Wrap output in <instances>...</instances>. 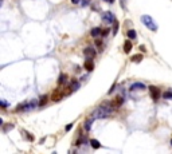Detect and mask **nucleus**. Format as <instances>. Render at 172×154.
Returning <instances> with one entry per match:
<instances>
[{"label": "nucleus", "mask_w": 172, "mask_h": 154, "mask_svg": "<svg viewBox=\"0 0 172 154\" xmlns=\"http://www.w3.org/2000/svg\"><path fill=\"white\" fill-rule=\"evenodd\" d=\"M139 90H145V85L141 82H134L133 85L131 86V91H139Z\"/></svg>", "instance_id": "9"}, {"label": "nucleus", "mask_w": 172, "mask_h": 154, "mask_svg": "<svg viewBox=\"0 0 172 154\" xmlns=\"http://www.w3.org/2000/svg\"><path fill=\"white\" fill-rule=\"evenodd\" d=\"M47 99H48L47 95H43V97L39 99V106H45V105L47 103Z\"/></svg>", "instance_id": "19"}, {"label": "nucleus", "mask_w": 172, "mask_h": 154, "mask_svg": "<svg viewBox=\"0 0 172 154\" xmlns=\"http://www.w3.org/2000/svg\"><path fill=\"white\" fill-rule=\"evenodd\" d=\"M14 129V125L12 123H8V125H4L3 126V133H7L8 130H12Z\"/></svg>", "instance_id": "21"}, {"label": "nucleus", "mask_w": 172, "mask_h": 154, "mask_svg": "<svg viewBox=\"0 0 172 154\" xmlns=\"http://www.w3.org/2000/svg\"><path fill=\"white\" fill-rule=\"evenodd\" d=\"M102 34V30L98 28V27H96V28H92V31H90V35H92L93 38H97V36H101Z\"/></svg>", "instance_id": "12"}, {"label": "nucleus", "mask_w": 172, "mask_h": 154, "mask_svg": "<svg viewBox=\"0 0 172 154\" xmlns=\"http://www.w3.org/2000/svg\"><path fill=\"white\" fill-rule=\"evenodd\" d=\"M93 119L94 118H87V119H85V122H83V127L86 129V131H90V129H92V125H93Z\"/></svg>", "instance_id": "11"}, {"label": "nucleus", "mask_w": 172, "mask_h": 154, "mask_svg": "<svg viewBox=\"0 0 172 154\" xmlns=\"http://www.w3.org/2000/svg\"><path fill=\"white\" fill-rule=\"evenodd\" d=\"M105 1H108V0H105Z\"/></svg>", "instance_id": "33"}, {"label": "nucleus", "mask_w": 172, "mask_h": 154, "mask_svg": "<svg viewBox=\"0 0 172 154\" xmlns=\"http://www.w3.org/2000/svg\"><path fill=\"white\" fill-rule=\"evenodd\" d=\"M116 109L113 106H112V103L109 102V103H104V105H101V106H98L96 109V110L93 111V114H92V117L94 118V119H101V118H106L108 115H110L113 111H114Z\"/></svg>", "instance_id": "1"}, {"label": "nucleus", "mask_w": 172, "mask_h": 154, "mask_svg": "<svg viewBox=\"0 0 172 154\" xmlns=\"http://www.w3.org/2000/svg\"><path fill=\"white\" fill-rule=\"evenodd\" d=\"M118 25H120V24H118V22H114V30H113V32H114V35L117 34V31H118Z\"/></svg>", "instance_id": "24"}, {"label": "nucleus", "mask_w": 172, "mask_h": 154, "mask_svg": "<svg viewBox=\"0 0 172 154\" xmlns=\"http://www.w3.org/2000/svg\"><path fill=\"white\" fill-rule=\"evenodd\" d=\"M71 3H73V4H78V3H80V0H71Z\"/></svg>", "instance_id": "28"}, {"label": "nucleus", "mask_w": 172, "mask_h": 154, "mask_svg": "<svg viewBox=\"0 0 172 154\" xmlns=\"http://www.w3.org/2000/svg\"><path fill=\"white\" fill-rule=\"evenodd\" d=\"M131 60H132L133 63H140L141 60H143V55H140V54H137V55H133Z\"/></svg>", "instance_id": "16"}, {"label": "nucleus", "mask_w": 172, "mask_h": 154, "mask_svg": "<svg viewBox=\"0 0 172 154\" xmlns=\"http://www.w3.org/2000/svg\"><path fill=\"white\" fill-rule=\"evenodd\" d=\"M121 1H122V4H121V7H122V8H124V10H125V0H121Z\"/></svg>", "instance_id": "29"}, {"label": "nucleus", "mask_w": 172, "mask_h": 154, "mask_svg": "<svg viewBox=\"0 0 172 154\" xmlns=\"http://www.w3.org/2000/svg\"><path fill=\"white\" fill-rule=\"evenodd\" d=\"M66 82H67V75L66 74H61V75H59V79H58V85L62 86L63 83H66Z\"/></svg>", "instance_id": "13"}, {"label": "nucleus", "mask_w": 172, "mask_h": 154, "mask_svg": "<svg viewBox=\"0 0 172 154\" xmlns=\"http://www.w3.org/2000/svg\"><path fill=\"white\" fill-rule=\"evenodd\" d=\"M163 98H164V99H172V90H168V91L163 93Z\"/></svg>", "instance_id": "18"}, {"label": "nucleus", "mask_w": 172, "mask_h": 154, "mask_svg": "<svg viewBox=\"0 0 172 154\" xmlns=\"http://www.w3.org/2000/svg\"><path fill=\"white\" fill-rule=\"evenodd\" d=\"M83 54H85L86 58L93 59V58L96 57V48H94V47H86L85 50H83Z\"/></svg>", "instance_id": "7"}, {"label": "nucleus", "mask_w": 172, "mask_h": 154, "mask_svg": "<svg viewBox=\"0 0 172 154\" xmlns=\"http://www.w3.org/2000/svg\"><path fill=\"white\" fill-rule=\"evenodd\" d=\"M82 142H86V138L83 137V135H81L80 138H78V141H77L75 145H78V146H80V145H82Z\"/></svg>", "instance_id": "22"}, {"label": "nucleus", "mask_w": 172, "mask_h": 154, "mask_svg": "<svg viewBox=\"0 0 172 154\" xmlns=\"http://www.w3.org/2000/svg\"><path fill=\"white\" fill-rule=\"evenodd\" d=\"M149 94H151V97H152L153 101H159L160 97H161L160 90L157 87H155V86H151V87H149Z\"/></svg>", "instance_id": "5"}, {"label": "nucleus", "mask_w": 172, "mask_h": 154, "mask_svg": "<svg viewBox=\"0 0 172 154\" xmlns=\"http://www.w3.org/2000/svg\"><path fill=\"white\" fill-rule=\"evenodd\" d=\"M90 143H92V148L93 149H100V148H101V143H100V141H97V139H92V141H90Z\"/></svg>", "instance_id": "17"}, {"label": "nucleus", "mask_w": 172, "mask_h": 154, "mask_svg": "<svg viewBox=\"0 0 172 154\" xmlns=\"http://www.w3.org/2000/svg\"><path fill=\"white\" fill-rule=\"evenodd\" d=\"M110 103H112V106L114 107V109H118V107H120L122 103H124V98H122L121 95H117V97H116L114 99L110 102Z\"/></svg>", "instance_id": "8"}, {"label": "nucleus", "mask_w": 172, "mask_h": 154, "mask_svg": "<svg viewBox=\"0 0 172 154\" xmlns=\"http://www.w3.org/2000/svg\"><path fill=\"white\" fill-rule=\"evenodd\" d=\"M87 3H89L87 0H82V6H87Z\"/></svg>", "instance_id": "27"}, {"label": "nucleus", "mask_w": 172, "mask_h": 154, "mask_svg": "<svg viewBox=\"0 0 172 154\" xmlns=\"http://www.w3.org/2000/svg\"><path fill=\"white\" fill-rule=\"evenodd\" d=\"M36 106V103L34 101H30L27 103H23V105H19V106L16 107V113H20V111H30L32 110L34 107Z\"/></svg>", "instance_id": "4"}, {"label": "nucleus", "mask_w": 172, "mask_h": 154, "mask_svg": "<svg viewBox=\"0 0 172 154\" xmlns=\"http://www.w3.org/2000/svg\"><path fill=\"white\" fill-rule=\"evenodd\" d=\"M23 133H24V135L27 137V139H28V141H34V135H30L27 131H23Z\"/></svg>", "instance_id": "23"}, {"label": "nucleus", "mask_w": 172, "mask_h": 154, "mask_svg": "<svg viewBox=\"0 0 172 154\" xmlns=\"http://www.w3.org/2000/svg\"><path fill=\"white\" fill-rule=\"evenodd\" d=\"M109 3H114V0H108Z\"/></svg>", "instance_id": "31"}, {"label": "nucleus", "mask_w": 172, "mask_h": 154, "mask_svg": "<svg viewBox=\"0 0 172 154\" xmlns=\"http://www.w3.org/2000/svg\"><path fill=\"white\" fill-rule=\"evenodd\" d=\"M102 20H104V23H106V24H112V23L116 22V18L112 12H105V13H102Z\"/></svg>", "instance_id": "6"}, {"label": "nucleus", "mask_w": 172, "mask_h": 154, "mask_svg": "<svg viewBox=\"0 0 172 154\" xmlns=\"http://www.w3.org/2000/svg\"><path fill=\"white\" fill-rule=\"evenodd\" d=\"M65 95H67V94L62 90L61 87H58V88H55L54 93H53V95H51V101L53 102H59V101H62V98H63Z\"/></svg>", "instance_id": "3"}, {"label": "nucleus", "mask_w": 172, "mask_h": 154, "mask_svg": "<svg viewBox=\"0 0 172 154\" xmlns=\"http://www.w3.org/2000/svg\"><path fill=\"white\" fill-rule=\"evenodd\" d=\"M131 50H132V43H131L129 40H127V42L124 43V51H125L127 54H129V52H131Z\"/></svg>", "instance_id": "15"}, {"label": "nucleus", "mask_w": 172, "mask_h": 154, "mask_svg": "<svg viewBox=\"0 0 172 154\" xmlns=\"http://www.w3.org/2000/svg\"><path fill=\"white\" fill-rule=\"evenodd\" d=\"M128 36H129V39H136L137 38V34L134 30H129L128 31Z\"/></svg>", "instance_id": "20"}, {"label": "nucleus", "mask_w": 172, "mask_h": 154, "mask_svg": "<svg viewBox=\"0 0 172 154\" xmlns=\"http://www.w3.org/2000/svg\"><path fill=\"white\" fill-rule=\"evenodd\" d=\"M109 34V30H102V34H101V36H106V35Z\"/></svg>", "instance_id": "25"}, {"label": "nucleus", "mask_w": 172, "mask_h": 154, "mask_svg": "<svg viewBox=\"0 0 172 154\" xmlns=\"http://www.w3.org/2000/svg\"><path fill=\"white\" fill-rule=\"evenodd\" d=\"M69 87L71 88V91H75V90H78V88H80V82H77L75 79H74L73 82L70 83V86H69Z\"/></svg>", "instance_id": "14"}, {"label": "nucleus", "mask_w": 172, "mask_h": 154, "mask_svg": "<svg viewBox=\"0 0 172 154\" xmlns=\"http://www.w3.org/2000/svg\"><path fill=\"white\" fill-rule=\"evenodd\" d=\"M141 20H143L144 24L147 25V28H149L151 31H156V30H157V24L155 23V20H153L149 15H143Z\"/></svg>", "instance_id": "2"}, {"label": "nucleus", "mask_w": 172, "mask_h": 154, "mask_svg": "<svg viewBox=\"0 0 172 154\" xmlns=\"http://www.w3.org/2000/svg\"><path fill=\"white\" fill-rule=\"evenodd\" d=\"M71 127H73V123H70V125H67V126H66V131L71 130Z\"/></svg>", "instance_id": "26"}, {"label": "nucleus", "mask_w": 172, "mask_h": 154, "mask_svg": "<svg viewBox=\"0 0 172 154\" xmlns=\"http://www.w3.org/2000/svg\"><path fill=\"white\" fill-rule=\"evenodd\" d=\"M1 106H3V107H7V103H6L4 101H1Z\"/></svg>", "instance_id": "30"}, {"label": "nucleus", "mask_w": 172, "mask_h": 154, "mask_svg": "<svg viewBox=\"0 0 172 154\" xmlns=\"http://www.w3.org/2000/svg\"><path fill=\"white\" fill-rule=\"evenodd\" d=\"M171 145H172V139H171Z\"/></svg>", "instance_id": "32"}, {"label": "nucleus", "mask_w": 172, "mask_h": 154, "mask_svg": "<svg viewBox=\"0 0 172 154\" xmlns=\"http://www.w3.org/2000/svg\"><path fill=\"white\" fill-rule=\"evenodd\" d=\"M83 67H85V70H87V71H93V69H94V62H93V59H87L85 60V64H83Z\"/></svg>", "instance_id": "10"}]
</instances>
